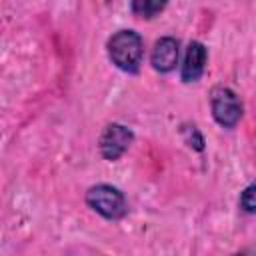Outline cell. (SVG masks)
Listing matches in <instances>:
<instances>
[{"mask_svg":"<svg viewBox=\"0 0 256 256\" xmlns=\"http://www.w3.org/2000/svg\"><path fill=\"white\" fill-rule=\"evenodd\" d=\"M210 110L214 120L222 128H234L244 114V106L234 90L228 86H216L210 92Z\"/></svg>","mask_w":256,"mask_h":256,"instance_id":"3957f363","label":"cell"},{"mask_svg":"<svg viewBox=\"0 0 256 256\" xmlns=\"http://www.w3.org/2000/svg\"><path fill=\"white\" fill-rule=\"evenodd\" d=\"M164 8H166V2H158V0H134L130 4V10L138 18H154Z\"/></svg>","mask_w":256,"mask_h":256,"instance_id":"52a82bcc","label":"cell"},{"mask_svg":"<svg viewBox=\"0 0 256 256\" xmlns=\"http://www.w3.org/2000/svg\"><path fill=\"white\" fill-rule=\"evenodd\" d=\"M180 56V44L172 36H162L154 42V48L150 52V64L156 72L168 74L176 68Z\"/></svg>","mask_w":256,"mask_h":256,"instance_id":"5b68a950","label":"cell"},{"mask_svg":"<svg viewBox=\"0 0 256 256\" xmlns=\"http://www.w3.org/2000/svg\"><path fill=\"white\" fill-rule=\"evenodd\" d=\"M132 142H134V132L124 124L112 122L102 130L100 140H98V148H100V154L104 160L116 162L128 152Z\"/></svg>","mask_w":256,"mask_h":256,"instance_id":"277c9868","label":"cell"},{"mask_svg":"<svg viewBox=\"0 0 256 256\" xmlns=\"http://www.w3.org/2000/svg\"><path fill=\"white\" fill-rule=\"evenodd\" d=\"M240 208L246 214H254L256 210V200H254V184H248L242 192H240Z\"/></svg>","mask_w":256,"mask_h":256,"instance_id":"ba28073f","label":"cell"},{"mask_svg":"<svg viewBox=\"0 0 256 256\" xmlns=\"http://www.w3.org/2000/svg\"><path fill=\"white\" fill-rule=\"evenodd\" d=\"M206 62H208V50L202 42L192 40L184 52V60L180 66V78L182 82L190 84V82H198L206 70Z\"/></svg>","mask_w":256,"mask_h":256,"instance_id":"8992f818","label":"cell"},{"mask_svg":"<svg viewBox=\"0 0 256 256\" xmlns=\"http://www.w3.org/2000/svg\"><path fill=\"white\" fill-rule=\"evenodd\" d=\"M86 204L100 214L104 220H122L128 212L126 196L120 188L112 184H96L86 192Z\"/></svg>","mask_w":256,"mask_h":256,"instance_id":"7a4b0ae2","label":"cell"},{"mask_svg":"<svg viewBox=\"0 0 256 256\" xmlns=\"http://www.w3.org/2000/svg\"><path fill=\"white\" fill-rule=\"evenodd\" d=\"M232 256H250V252H238V254H232Z\"/></svg>","mask_w":256,"mask_h":256,"instance_id":"30bf717a","label":"cell"},{"mask_svg":"<svg viewBox=\"0 0 256 256\" xmlns=\"http://www.w3.org/2000/svg\"><path fill=\"white\" fill-rule=\"evenodd\" d=\"M106 52L118 70L136 74L144 58V40L136 30H118L108 38Z\"/></svg>","mask_w":256,"mask_h":256,"instance_id":"6da1fadb","label":"cell"},{"mask_svg":"<svg viewBox=\"0 0 256 256\" xmlns=\"http://www.w3.org/2000/svg\"><path fill=\"white\" fill-rule=\"evenodd\" d=\"M188 134H190V138L186 140L194 150H198V152H202L204 150V138H202V134L196 130V126H192L190 130H188Z\"/></svg>","mask_w":256,"mask_h":256,"instance_id":"9c48e42d","label":"cell"}]
</instances>
